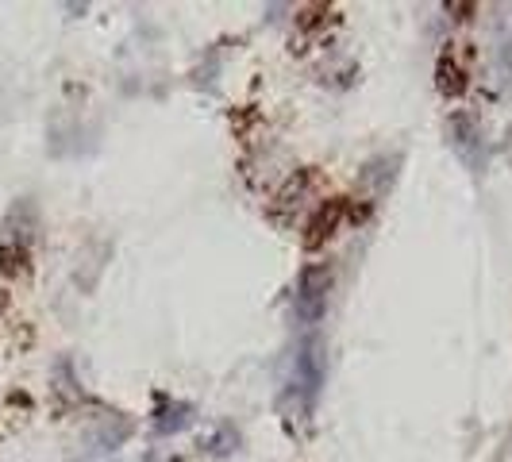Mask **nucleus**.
Masks as SVG:
<instances>
[{
	"mask_svg": "<svg viewBox=\"0 0 512 462\" xmlns=\"http://www.w3.org/2000/svg\"><path fill=\"white\" fill-rule=\"evenodd\" d=\"M328 285H332V274H328V270H305V278H301V289H297V308L305 312L308 320H312V316H320Z\"/></svg>",
	"mask_w": 512,
	"mask_h": 462,
	"instance_id": "nucleus-1",
	"label": "nucleus"
},
{
	"mask_svg": "<svg viewBox=\"0 0 512 462\" xmlns=\"http://www.w3.org/2000/svg\"><path fill=\"white\" fill-rule=\"evenodd\" d=\"M320 378H324V370H320V355H316V347H305L301 355H297V370H293V389H301V393H316L320 389Z\"/></svg>",
	"mask_w": 512,
	"mask_h": 462,
	"instance_id": "nucleus-2",
	"label": "nucleus"
}]
</instances>
